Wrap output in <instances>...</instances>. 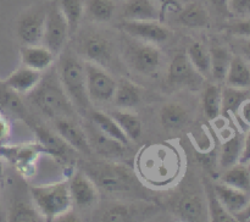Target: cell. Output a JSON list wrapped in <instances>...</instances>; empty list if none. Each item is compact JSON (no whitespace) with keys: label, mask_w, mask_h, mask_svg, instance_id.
<instances>
[{"label":"cell","mask_w":250,"mask_h":222,"mask_svg":"<svg viewBox=\"0 0 250 222\" xmlns=\"http://www.w3.org/2000/svg\"><path fill=\"white\" fill-rule=\"evenodd\" d=\"M136 168L139 177L149 185L165 188L178 177L182 159L177 149L170 144H149L137 155Z\"/></svg>","instance_id":"6da1fadb"},{"label":"cell","mask_w":250,"mask_h":222,"mask_svg":"<svg viewBox=\"0 0 250 222\" xmlns=\"http://www.w3.org/2000/svg\"><path fill=\"white\" fill-rule=\"evenodd\" d=\"M31 100L42 112L53 120L73 119L76 116V106L63 89L61 81L51 72L31 92Z\"/></svg>","instance_id":"7a4b0ae2"},{"label":"cell","mask_w":250,"mask_h":222,"mask_svg":"<svg viewBox=\"0 0 250 222\" xmlns=\"http://www.w3.org/2000/svg\"><path fill=\"white\" fill-rule=\"evenodd\" d=\"M31 195L37 211L48 221L63 217L72 210L73 202L67 180L34 185Z\"/></svg>","instance_id":"3957f363"},{"label":"cell","mask_w":250,"mask_h":222,"mask_svg":"<svg viewBox=\"0 0 250 222\" xmlns=\"http://www.w3.org/2000/svg\"><path fill=\"white\" fill-rule=\"evenodd\" d=\"M59 78L73 105L84 111L89 110L90 99L87 92L84 62L71 54L65 55L61 60Z\"/></svg>","instance_id":"277c9868"},{"label":"cell","mask_w":250,"mask_h":222,"mask_svg":"<svg viewBox=\"0 0 250 222\" xmlns=\"http://www.w3.org/2000/svg\"><path fill=\"white\" fill-rule=\"evenodd\" d=\"M87 175L97 187L110 193L131 192L133 188V175L126 166L119 163H95L88 167Z\"/></svg>","instance_id":"5b68a950"},{"label":"cell","mask_w":250,"mask_h":222,"mask_svg":"<svg viewBox=\"0 0 250 222\" xmlns=\"http://www.w3.org/2000/svg\"><path fill=\"white\" fill-rule=\"evenodd\" d=\"M68 36H70V28H68L67 20L61 11L58 1L54 0L46 9L43 45L50 49L55 55H59L62 51Z\"/></svg>","instance_id":"8992f818"},{"label":"cell","mask_w":250,"mask_h":222,"mask_svg":"<svg viewBox=\"0 0 250 222\" xmlns=\"http://www.w3.org/2000/svg\"><path fill=\"white\" fill-rule=\"evenodd\" d=\"M85 81L87 92L90 100L106 102L114 99L117 82L102 66L90 61H85Z\"/></svg>","instance_id":"52a82bcc"},{"label":"cell","mask_w":250,"mask_h":222,"mask_svg":"<svg viewBox=\"0 0 250 222\" xmlns=\"http://www.w3.org/2000/svg\"><path fill=\"white\" fill-rule=\"evenodd\" d=\"M46 9L48 6H39L26 12L19 19L16 32L23 45H37L43 43Z\"/></svg>","instance_id":"ba28073f"},{"label":"cell","mask_w":250,"mask_h":222,"mask_svg":"<svg viewBox=\"0 0 250 222\" xmlns=\"http://www.w3.org/2000/svg\"><path fill=\"white\" fill-rule=\"evenodd\" d=\"M127 56L132 67L144 76L154 75L161 62L160 50L146 41L131 44L127 49Z\"/></svg>","instance_id":"9c48e42d"},{"label":"cell","mask_w":250,"mask_h":222,"mask_svg":"<svg viewBox=\"0 0 250 222\" xmlns=\"http://www.w3.org/2000/svg\"><path fill=\"white\" fill-rule=\"evenodd\" d=\"M120 28L138 40L146 43H164L170 37V31L159 21H124L120 23Z\"/></svg>","instance_id":"30bf717a"},{"label":"cell","mask_w":250,"mask_h":222,"mask_svg":"<svg viewBox=\"0 0 250 222\" xmlns=\"http://www.w3.org/2000/svg\"><path fill=\"white\" fill-rule=\"evenodd\" d=\"M68 188H70L73 205L80 207H89L97 202V184L85 172L77 171L73 173L68 180Z\"/></svg>","instance_id":"8fae6325"},{"label":"cell","mask_w":250,"mask_h":222,"mask_svg":"<svg viewBox=\"0 0 250 222\" xmlns=\"http://www.w3.org/2000/svg\"><path fill=\"white\" fill-rule=\"evenodd\" d=\"M2 149L6 158L11 162L15 163L19 171L24 176L31 175L34 171V162L41 153H45L43 146L39 143L37 144H23V145L11 146V148Z\"/></svg>","instance_id":"7c38bea8"},{"label":"cell","mask_w":250,"mask_h":222,"mask_svg":"<svg viewBox=\"0 0 250 222\" xmlns=\"http://www.w3.org/2000/svg\"><path fill=\"white\" fill-rule=\"evenodd\" d=\"M56 133L68 144L72 149L82 154H92L87 133L73 121V119L55 120Z\"/></svg>","instance_id":"4fadbf2b"},{"label":"cell","mask_w":250,"mask_h":222,"mask_svg":"<svg viewBox=\"0 0 250 222\" xmlns=\"http://www.w3.org/2000/svg\"><path fill=\"white\" fill-rule=\"evenodd\" d=\"M83 54L87 61L99 66L109 65L112 59V45L105 37L100 34H90L83 43Z\"/></svg>","instance_id":"5bb4252c"},{"label":"cell","mask_w":250,"mask_h":222,"mask_svg":"<svg viewBox=\"0 0 250 222\" xmlns=\"http://www.w3.org/2000/svg\"><path fill=\"white\" fill-rule=\"evenodd\" d=\"M121 16L127 21L160 22V10L153 0H126Z\"/></svg>","instance_id":"9a60e30c"},{"label":"cell","mask_w":250,"mask_h":222,"mask_svg":"<svg viewBox=\"0 0 250 222\" xmlns=\"http://www.w3.org/2000/svg\"><path fill=\"white\" fill-rule=\"evenodd\" d=\"M22 65L29 68L44 72L49 70L55 61V54L43 44L37 45H23L21 48Z\"/></svg>","instance_id":"2e32d148"},{"label":"cell","mask_w":250,"mask_h":222,"mask_svg":"<svg viewBox=\"0 0 250 222\" xmlns=\"http://www.w3.org/2000/svg\"><path fill=\"white\" fill-rule=\"evenodd\" d=\"M42 77H43L42 72L22 65L21 67L15 70L2 83L19 94H26V93H31L38 85Z\"/></svg>","instance_id":"e0dca14e"},{"label":"cell","mask_w":250,"mask_h":222,"mask_svg":"<svg viewBox=\"0 0 250 222\" xmlns=\"http://www.w3.org/2000/svg\"><path fill=\"white\" fill-rule=\"evenodd\" d=\"M33 131L37 141L43 146L46 154H50L55 158L63 159V160L68 158L72 148L58 133H54L53 131L43 126H36Z\"/></svg>","instance_id":"ac0fdd59"},{"label":"cell","mask_w":250,"mask_h":222,"mask_svg":"<svg viewBox=\"0 0 250 222\" xmlns=\"http://www.w3.org/2000/svg\"><path fill=\"white\" fill-rule=\"evenodd\" d=\"M214 192L216 194L217 199L221 202L225 209L234 216L238 214L239 211L247 206L249 202V198L247 195V192L237 188L229 187V185L224 184V183H219V184H214Z\"/></svg>","instance_id":"d6986e66"},{"label":"cell","mask_w":250,"mask_h":222,"mask_svg":"<svg viewBox=\"0 0 250 222\" xmlns=\"http://www.w3.org/2000/svg\"><path fill=\"white\" fill-rule=\"evenodd\" d=\"M88 129H89V132H88L87 137L90 148H94L98 153L102 154L103 156H106V158H116V156H121L124 154L127 145L103 133L97 126L88 127Z\"/></svg>","instance_id":"ffe728a7"},{"label":"cell","mask_w":250,"mask_h":222,"mask_svg":"<svg viewBox=\"0 0 250 222\" xmlns=\"http://www.w3.org/2000/svg\"><path fill=\"white\" fill-rule=\"evenodd\" d=\"M176 212L181 219L190 222L204 221L208 216L207 207L202 198L192 193H187L180 198L176 205Z\"/></svg>","instance_id":"44dd1931"},{"label":"cell","mask_w":250,"mask_h":222,"mask_svg":"<svg viewBox=\"0 0 250 222\" xmlns=\"http://www.w3.org/2000/svg\"><path fill=\"white\" fill-rule=\"evenodd\" d=\"M0 112L6 119L14 117V119L24 120L28 116V112L19 93L10 89L2 82L0 84Z\"/></svg>","instance_id":"7402d4cb"},{"label":"cell","mask_w":250,"mask_h":222,"mask_svg":"<svg viewBox=\"0 0 250 222\" xmlns=\"http://www.w3.org/2000/svg\"><path fill=\"white\" fill-rule=\"evenodd\" d=\"M209 14L202 4L197 1L185 2L177 12V21L188 28H203L209 24Z\"/></svg>","instance_id":"603a6c76"},{"label":"cell","mask_w":250,"mask_h":222,"mask_svg":"<svg viewBox=\"0 0 250 222\" xmlns=\"http://www.w3.org/2000/svg\"><path fill=\"white\" fill-rule=\"evenodd\" d=\"M141 99L142 92L138 85L126 78H122L120 80V82H117L114 95V101L117 107L131 109V107L137 106L141 102Z\"/></svg>","instance_id":"cb8c5ba5"},{"label":"cell","mask_w":250,"mask_h":222,"mask_svg":"<svg viewBox=\"0 0 250 222\" xmlns=\"http://www.w3.org/2000/svg\"><path fill=\"white\" fill-rule=\"evenodd\" d=\"M244 139L241 134L234 133L229 138L222 143L221 150H220V166L222 168H229L231 166L239 163L242 151H243Z\"/></svg>","instance_id":"d4e9b609"},{"label":"cell","mask_w":250,"mask_h":222,"mask_svg":"<svg viewBox=\"0 0 250 222\" xmlns=\"http://www.w3.org/2000/svg\"><path fill=\"white\" fill-rule=\"evenodd\" d=\"M227 85L236 88H248L250 85V68L241 56H232L226 78Z\"/></svg>","instance_id":"484cf974"},{"label":"cell","mask_w":250,"mask_h":222,"mask_svg":"<svg viewBox=\"0 0 250 222\" xmlns=\"http://www.w3.org/2000/svg\"><path fill=\"white\" fill-rule=\"evenodd\" d=\"M187 56L194 70L203 77L211 76V59L210 50L200 41H193L187 49Z\"/></svg>","instance_id":"4316f807"},{"label":"cell","mask_w":250,"mask_h":222,"mask_svg":"<svg viewBox=\"0 0 250 222\" xmlns=\"http://www.w3.org/2000/svg\"><path fill=\"white\" fill-rule=\"evenodd\" d=\"M194 72L197 71L190 63L187 54L178 53L171 60L170 66H168L167 78L171 83L177 84V83L188 82L193 77Z\"/></svg>","instance_id":"83f0119b"},{"label":"cell","mask_w":250,"mask_h":222,"mask_svg":"<svg viewBox=\"0 0 250 222\" xmlns=\"http://www.w3.org/2000/svg\"><path fill=\"white\" fill-rule=\"evenodd\" d=\"M90 119H92L94 126H97L103 133L111 137L115 141H119L120 143L125 144V145H128L129 139L127 138L121 127L117 124V122L109 114H104L102 111H92Z\"/></svg>","instance_id":"f1b7e54d"},{"label":"cell","mask_w":250,"mask_h":222,"mask_svg":"<svg viewBox=\"0 0 250 222\" xmlns=\"http://www.w3.org/2000/svg\"><path fill=\"white\" fill-rule=\"evenodd\" d=\"M161 123L167 129H178L186 126L189 120L187 110L180 104L176 102H168L164 105L160 111Z\"/></svg>","instance_id":"f546056e"},{"label":"cell","mask_w":250,"mask_h":222,"mask_svg":"<svg viewBox=\"0 0 250 222\" xmlns=\"http://www.w3.org/2000/svg\"><path fill=\"white\" fill-rule=\"evenodd\" d=\"M205 194H207V211L208 216L214 222H234L236 217L229 214L224 205L217 199L214 192V187L209 182L205 183Z\"/></svg>","instance_id":"4dcf8cb0"},{"label":"cell","mask_w":250,"mask_h":222,"mask_svg":"<svg viewBox=\"0 0 250 222\" xmlns=\"http://www.w3.org/2000/svg\"><path fill=\"white\" fill-rule=\"evenodd\" d=\"M221 182L229 187L248 192L250 189V172L246 165L236 163L226 168L221 176Z\"/></svg>","instance_id":"1f68e13d"},{"label":"cell","mask_w":250,"mask_h":222,"mask_svg":"<svg viewBox=\"0 0 250 222\" xmlns=\"http://www.w3.org/2000/svg\"><path fill=\"white\" fill-rule=\"evenodd\" d=\"M246 99H248V93L243 88L227 85L221 90V112L225 116L236 115Z\"/></svg>","instance_id":"d6a6232c"},{"label":"cell","mask_w":250,"mask_h":222,"mask_svg":"<svg viewBox=\"0 0 250 222\" xmlns=\"http://www.w3.org/2000/svg\"><path fill=\"white\" fill-rule=\"evenodd\" d=\"M210 59H211V77L214 80L225 81L231 62V54L224 46L215 45L210 49Z\"/></svg>","instance_id":"836d02e7"},{"label":"cell","mask_w":250,"mask_h":222,"mask_svg":"<svg viewBox=\"0 0 250 222\" xmlns=\"http://www.w3.org/2000/svg\"><path fill=\"white\" fill-rule=\"evenodd\" d=\"M109 115L121 127L129 141H137L142 136V122L136 115L127 111H112Z\"/></svg>","instance_id":"e575fe53"},{"label":"cell","mask_w":250,"mask_h":222,"mask_svg":"<svg viewBox=\"0 0 250 222\" xmlns=\"http://www.w3.org/2000/svg\"><path fill=\"white\" fill-rule=\"evenodd\" d=\"M67 20L70 34L77 31L84 11V0H56Z\"/></svg>","instance_id":"d590c367"},{"label":"cell","mask_w":250,"mask_h":222,"mask_svg":"<svg viewBox=\"0 0 250 222\" xmlns=\"http://www.w3.org/2000/svg\"><path fill=\"white\" fill-rule=\"evenodd\" d=\"M203 109L209 120H216L221 115V89L216 84H209L203 94Z\"/></svg>","instance_id":"8d00e7d4"},{"label":"cell","mask_w":250,"mask_h":222,"mask_svg":"<svg viewBox=\"0 0 250 222\" xmlns=\"http://www.w3.org/2000/svg\"><path fill=\"white\" fill-rule=\"evenodd\" d=\"M87 11L94 21L107 22L114 16L115 4L112 0H88Z\"/></svg>","instance_id":"74e56055"},{"label":"cell","mask_w":250,"mask_h":222,"mask_svg":"<svg viewBox=\"0 0 250 222\" xmlns=\"http://www.w3.org/2000/svg\"><path fill=\"white\" fill-rule=\"evenodd\" d=\"M41 214L37 211L36 206H29L24 202H17L11 207L9 220L19 222H33L41 221Z\"/></svg>","instance_id":"f35d334b"},{"label":"cell","mask_w":250,"mask_h":222,"mask_svg":"<svg viewBox=\"0 0 250 222\" xmlns=\"http://www.w3.org/2000/svg\"><path fill=\"white\" fill-rule=\"evenodd\" d=\"M136 215V211L132 210V206L129 205H114L110 206L104 214L102 215L103 221H129L133 219Z\"/></svg>","instance_id":"ab89813d"},{"label":"cell","mask_w":250,"mask_h":222,"mask_svg":"<svg viewBox=\"0 0 250 222\" xmlns=\"http://www.w3.org/2000/svg\"><path fill=\"white\" fill-rule=\"evenodd\" d=\"M160 10V22H164L166 15L176 14L182 9L186 0H153Z\"/></svg>","instance_id":"60d3db41"},{"label":"cell","mask_w":250,"mask_h":222,"mask_svg":"<svg viewBox=\"0 0 250 222\" xmlns=\"http://www.w3.org/2000/svg\"><path fill=\"white\" fill-rule=\"evenodd\" d=\"M227 10L234 16H249L250 0H227Z\"/></svg>","instance_id":"b9f144b4"},{"label":"cell","mask_w":250,"mask_h":222,"mask_svg":"<svg viewBox=\"0 0 250 222\" xmlns=\"http://www.w3.org/2000/svg\"><path fill=\"white\" fill-rule=\"evenodd\" d=\"M229 33L237 37H244V38H250V17L248 19L239 20V21L233 22L229 26Z\"/></svg>","instance_id":"7bdbcfd3"},{"label":"cell","mask_w":250,"mask_h":222,"mask_svg":"<svg viewBox=\"0 0 250 222\" xmlns=\"http://www.w3.org/2000/svg\"><path fill=\"white\" fill-rule=\"evenodd\" d=\"M10 134V126L7 119L0 112V145L5 139H7Z\"/></svg>","instance_id":"ee69618b"},{"label":"cell","mask_w":250,"mask_h":222,"mask_svg":"<svg viewBox=\"0 0 250 222\" xmlns=\"http://www.w3.org/2000/svg\"><path fill=\"white\" fill-rule=\"evenodd\" d=\"M250 162V132L247 136V138L244 139V145H243V151H242L241 159H239V163H243V165H248Z\"/></svg>","instance_id":"f6af8a7d"},{"label":"cell","mask_w":250,"mask_h":222,"mask_svg":"<svg viewBox=\"0 0 250 222\" xmlns=\"http://www.w3.org/2000/svg\"><path fill=\"white\" fill-rule=\"evenodd\" d=\"M238 114L241 116V119L243 120L246 123L250 124V99H246L243 101V104L241 105L238 110Z\"/></svg>","instance_id":"bcb514c9"},{"label":"cell","mask_w":250,"mask_h":222,"mask_svg":"<svg viewBox=\"0 0 250 222\" xmlns=\"http://www.w3.org/2000/svg\"><path fill=\"white\" fill-rule=\"evenodd\" d=\"M234 217H236L237 221H250V199L247 206L238 214L234 215Z\"/></svg>","instance_id":"7dc6e473"},{"label":"cell","mask_w":250,"mask_h":222,"mask_svg":"<svg viewBox=\"0 0 250 222\" xmlns=\"http://www.w3.org/2000/svg\"><path fill=\"white\" fill-rule=\"evenodd\" d=\"M209 1L211 2L219 11L229 12V10H227V0H209Z\"/></svg>","instance_id":"c3c4849f"},{"label":"cell","mask_w":250,"mask_h":222,"mask_svg":"<svg viewBox=\"0 0 250 222\" xmlns=\"http://www.w3.org/2000/svg\"><path fill=\"white\" fill-rule=\"evenodd\" d=\"M243 54L246 56L247 60L250 62V38L249 40H247V43L243 45Z\"/></svg>","instance_id":"681fc988"},{"label":"cell","mask_w":250,"mask_h":222,"mask_svg":"<svg viewBox=\"0 0 250 222\" xmlns=\"http://www.w3.org/2000/svg\"><path fill=\"white\" fill-rule=\"evenodd\" d=\"M248 170H249V172H250V162L248 163Z\"/></svg>","instance_id":"f907efd6"},{"label":"cell","mask_w":250,"mask_h":222,"mask_svg":"<svg viewBox=\"0 0 250 222\" xmlns=\"http://www.w3.org/2000/svg\"><path fill=\"white\" fill-rule=\"evenodd\" d=\"M0 84H1V81H0Z\"/></svg>","instance_id":"816d5d0a"}]
</instances>
